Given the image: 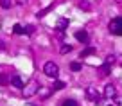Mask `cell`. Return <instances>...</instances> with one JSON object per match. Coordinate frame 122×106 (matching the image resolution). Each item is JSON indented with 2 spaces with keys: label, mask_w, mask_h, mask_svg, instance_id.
I'll return each instance as SVG.
<instances>
[{
  "label": "cell",
  "mask_w": 122,
  "mask_h": 106,
  "mask_svg": "<svg viewBox=\"0 0 122 106\" xmlns=\"http://www.w3.org/2000/svg\"><path fill=\"white\" fill-rule=\"evenodd\" d=\"M40 88H41V85H40L36 79H32L29 85H25V86H23V97L29 99V97H32V95H36V94L40 92Z\"/></svg>",
  "instance_id": "cell-1"
},
{
  "label": "cell",
  "mask_w": 122,
  "mask_h": 106,
  "mask_svg": "<svg viewBox=\"0 0 122 106\" xmlns=\"http://www.w3.org/2000/svg\"><path fill=\"white\" fill-rule=\"evenodd\" d=\"M43 72H45L47 77H52V79H56V77L59 76V67H57L54 61H47V63L43 65Z\"/></svg>",
  "instance_id": "cell-2"
},
{
  "label": "cell",
  "mask_w": 122,
  "mask_h": 106,
  "mask_svg": "<svg viewBox=\"0 0 122 106\" xmlns=\"http://www.w3.org/2000/svg\"><path fill=\"white\" fill-rule=\"evenodd\" d=\"M84 95L88 97V101L95 102V104H99L101 99H102V95L99 94V90H97L95 86H86V90H84Z\"/></svg>",
  "instance_id": "cell-3"
},
{
  "label": "cell",
  "mask_w": 122,
  "mask_h": 106,
  "mask_svg": "<svg viewBox=\"0 0 122 106\" xmlns=\"http://www.w3.org/2000/svg\"><path fill=\"white\" fill-rule=\"evenodd\" d=\"M110 32L122 36V16H117V18H113L110 22Z\"/></svg>",
  "instance_id": "cell-4"
},
{
  "label": "cell",
  "mask_w": 122,
  "mask_h": 106,
  "mask_svg": "<svg viewBox=\"0 0 122 106\" xmlns=\"http://www.w3.org/2000/svg\"><path fill=\"white\" fill-rule=\"evenodd\" d=\"M102 95L111 101V99L117 97V88H115L113 85H106V86H104V94H102Z\"/></svg>",
  "instance_id": "cell-5"
},
{
  "label": "cell",
  "mask_w": 122,
  "mask_h": 106,
  "mask_svg": "<svg viewBox=\"0 0 122 106\" xmlns=\"http://www.w3.org/2000/svg\"><path fill=\"white\" fill-rule=\"evenodd\" d=\"M11 85H13L15 88H20V90H23V86H25L20 76H11Z\"/></svg>",
  "instance_id": "cell-6"
},
{
  "label": "cell",
  "mask_w": 122,
  "mask_h": 106,
  "mask_svg": "<svg viewBox=\"0 0 122 106\" xmlns=\"http://www.w3.org/2000/svg\"><path fill=\"white\" fill-rule=\"evenodd\" d=\"M95 52H97V49H95V47H86L84 50H81L79 58H88V56H93Z\"/></svg>",
  "instance_id": "cell-7"
},
{
  "label": "cell",
  "mask_w": 122,
  "mask_h": 106,
  "mask_svg": "<svg viewBox=\"0 0 122 106\" xmlns=\"http://www.w3.org/2000/svg\"><path fill=\"white\" fill-rule=\"evenodd\" d=\"M76 40L77 42H83V43H88V32L86 31H77L76 32Z\"/></svg>",
  "instance_id": "cell-8"
},
{
  "label": "cell",
  "mask_w": 122,
  "mask_h": 106,
  "mask_svg": "<svg viewBox=\"0 0 122 106\" xmlns=\"http://www.w3.org/2000/svg\"><path fill=\"white\" fill-rule=\"evenodd\" d=\"M57 31H61V32H63V31H65L66 29V27H68V20H66V18H59V20H57Z\"/></svg>",
  "instance_id": "cell-9"
},
{
  "label": "cell",
  "mask_w": 122,
  "mask_h": 106,
  "mask_svg": "<svg viewBox=\"0 0 122 106\" xmlns=\"http://www.w3.org/2000/svg\"><path fill=\"white\" fill-rule=\"evenodd\" d=\"M65 86H66L65 81H54L52 86H50V90H52V92H57V90H63Z\"/></svg>",
  "instance_id": "cell-10"
},
{
  "label": "cell",
  "mask_w": 122,
  "mask_h": 106,
  "mask_svg": "<svg viewBox=\"0 0 122 106\" xmlns=\"http://www.w3.org/2000/svg\"><path fill=\"white\" fill-rule=\"evenodd\" d=\"M13 32H15V34H25V29H23L20 23H15V27H13Z\"/></svg>",
  "instance_id": "cell-11"
},
{
  "label": "cell",
  "mask_w": 122,
  "mask_h": 106,
  "mask_svg": "<svg viewBox=\"0 0 122 106\" xmlns=\"http://www.w3.org/2000/svg\"><path fill=\"white\" fill-rule=\"evenodd\" d=\"M70 68H72L74 72H79V70H81V63H77V61H72V63H70Z\"/></svg>",
  "instance_id": "cell-12"
},
{
  "label": "cell",
  "mask_w": 122,
  "mask_h": 106,
  "mask_svg": "<svg viewBox=\"0 0 122 106\" xmlns=\"http://www.w3.org/2000/svg\"><path fill=\"white\" fill-rule=\"evenodd\" d=\"M70 50H72V45H61L59 52L61 54H66V52H70Z\"/></svg>",
  "instance_id": "cell-13"
},
{
  "label": "cell",
  "mask_w": 122,
  "mask_h": 106,
  "mask_svg": "<svg viewBox=\"0 0 122 106\" xmlns=\"http://www.w3.org/2000/svg\"><path fill=\"white\" fill-rule=\"evenodd\" d=\"M110 68H111L110 63H104L102 65V76H108V74H110Z\"/></svg>",
  "instance_id": "cell-14"
},
{
  "label": "cell",
  "mask_w": 122,
  "mask_h": 106,
  "mask_svg": "<svg viewBox=\"0 0 122 106\" xmlns=\"http://www.w3.org/2000/svg\"><path fill=\"white\" fill-rule=\"evenodd\" d=\"M0 83H2V85H7V83H11V79H9L5 74H0Z\"/></svg>",
  "instance_id": "cell-15"
},
{
  "label": "cell",
  "mask_w": 122,
  "mask_h": 106,
  "mask_svg": "<svg viewBox=\"0 0 122 106\" xmlns=\"http://www.w3.org/2000/svg\"><path fill=\"white\" fill-rule=\"evenodd\" d=\"M0 5H2L4 9H9L11 7V0H0Z\"/></svg>",
  "instance_id": "cell-16"
},
{
  "label": "cell",
  "mask_w": 122,
  "mask_h": 106,
  "mask_svg": "<svg viewBox=\"0 0 122 106\" xmlns=\"http://www.w3.org/2000/svg\"><path fill=\"white\" fill-rule=\"evenodd\" d=\"M63 106H77V102L74 101V99H66V101L63 102Z\"/></svg>",
  "instance_id": "cell-17"
},
{
  "label": "cell",
  "mask_w": 122,
  "mask_h": 106,
  "mask_svg": "<svg viewBox=\"0 0 122 106\" xmlns=\"http://www.w3.org/2000/svg\"><path fill=\"white\" fill-rule=\"evenodd\" d=\"M79 7H83V9H90V4H88V2H84V0H81V2H79Z\"/></svg>",
  "instance_id": "cell-18"
},
{
  "label": "cell",
  "mask_w": 122,
  "mask_h": 106,
  "mask_svg": "<svg viewBox=\"0 0 122 106\" xmlns=\"http://www.w3.org/2000/svg\"><path fill=\"white\" fill-rule=\"evenodd\" d=\"M113 61H115V56H113V54H110V56H106V61H104V63H113Z\"/></svg>",
  "instance_id": "cell-19"
},
{
  "label": "cell",
  "mask_w": 122,
  "mask_h": 106,
  "mask_svg": "<svg viewBox=\"0 0 122 106\" xmlns=\"http://www.w3.org/2000/svg\"><path fill=\"white\" fill-rule=\"evenodd\" d=\"M25 32L27 34H32V32H34V25H27L25 27Z\"/></svg>",
  "instance_id": "cell-20"
},
{
  "label": "cell",
  "mask_w": 122,
  "mask_h": 106,
  "mask_svg": "<svg viewBox=\"0 0 122 106\" xmlns=\"http://www.w3.org/2000/svg\"><path fill=\"white\" fill-rule=\"evenodd\" d=\"M40 90H41V95H43V97H47V95L50 94V90H47V88H40Z\"/></svg>",
  "instance_id": "cell-21"
},
{
  "label": "cell",
  "mask_w": 122,
  "mask_h": 106,
  "mask_svg": "<svg viewBox=\"0 0 122 106\" xmlns=\"http://www.w3.org/2000/svg\"><path fill=\"white\" fill-rule=\"evenodd\" d=\"M15 2H16V4H18V5H23V4H27L29 0H15Z\"/></svg>",
  "instance_id": "cell-22"
},
{
  "label": "cell",
  "mask_w": 122,
  "mask_h": 106,
  "mask_svg": "<svg viewBox=\"0 0 122 106\" xmlns=\"http://www.w3.org/2000/svg\"><path fill=\"white\" fill-rule=\"evenodd\" d=\"M113 101H115V104H117V106H120V104H122V101H120V99H118V97H115Z\"/></svg>",
  "instance_id": "cell-23"
},
{
  "label": "cell",
  "mask_w": 122,
  "mask_h": 106,
  "mask_svg": "<svg viewBox=\"0 0 122 106\" xmlns=\"http://www.w3.org/2000/svg\"><path fill=\"white\" fill-rule=\"evenodd\" d=\"M108 106H113V104H108Z\"/></svg>",
  "instance_id": "cell-24"
}]
</instances>
